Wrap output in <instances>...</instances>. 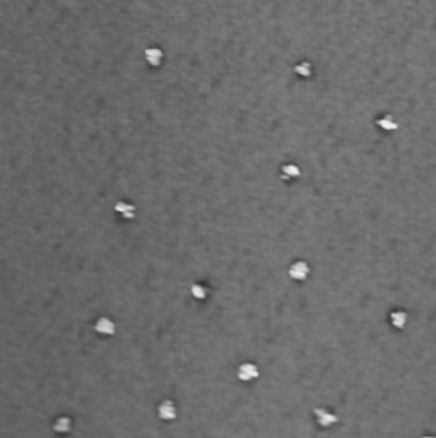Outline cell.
<instances>
[{
	"label": "cell",
	"mask_w": 436,
	"mask_h": 438,
	"mask_svg": "<svg viewBox=\"0 0 436 438\" xmlns=\"http://www.w3.org/2000/svg\"><path fill=\"white\" fill-rule=\"evenodd\" d=\"M288 274H289V277L294 279V281H305V279L308 277V274H310V265L303 260H298V262H294V264H291Z\"/></svg>",
	"instance_id": "6da1fadb"
},
{
	"label": "cell",
	"mask_w": 436,
	"mask_h": 438,
	"mask_svg": "<svg viewBox=\"0 0 436 438\" xmlns=\"http://www.w3.org/2000/svg\"><path fill=\"white\" fill-rule=\"evenodd\" d=\"M94 330L97 334H101V336H113L116 332V325L108 317H99L96 320V324H94Z\"/></svg>",
	"instance_id": "7a4b0ae2"
},
{
	"label": "cell",
	"mask_w": 436,
	"mask_h": 438,
	"mask_svg": "<svg viewBox=\"0 0 436 438\" xmlns=\"http://www.w3.org/2000/svg\"><path fill=\"white\" fill-rule=\"evenodd\" d=\"M260 372L253 363H243L238 366V378L243 382H252L255 378H258Z\"/></svg>",
	"instance_id": "3957f363"
},
{
	"label": "cell",
	"mask_w": 436,
	"mask_h": 438,
	"mask_svg": "<svg viewBox=\"0 0 436 438\" xmlns=\"http://www.w3.org/2000/svg\"><path fill=\"white\" fill-rule=\"evenodd\" d=\"M158 414L161 420L164 421H173L177 418V406L171 401H162L161 404L158 406Z\"/></svg>",
	"instance_id": "277c9868"
},
{
	"label": "cell",
	"mask_w": 436,
	"mask_h": 438,
	"mask_svg": "<svg viewBox=\"0 0 436 438\" xmlns=\"http://www.w3.org/2000/svg\"><path fill=\"white\" fill-rule=\"evenodd\" d=\"M315 418H317V423L320 424L322 428H328V426H332V424L337 423V416L328 413L327 409H315Z\"/></svg>",
	"instance_id": "5b68a950"
},
{
	"label": "cell",
	"mask_w": 436,
	"mask_h": 438,
	"mask_svg": "<svg viewBox=\"0 0 436 438\" xmlns=\"http://www.w3.org/2000/svg\"><path fill=\"white\" fill-rule=\"evenodd\" d=\"M53 430L57 433H69L72 430V420L69 416H58L53 423Z\"/></svg>",
	"instance_id": "8992f818"
},
{
	"label": "cell",
	"mask_w": 436,
	"mask_h": 438,
	"mask_svg": "<svg viewBox=\"0 0 436 438\" xmlns=\"http://www.w3.org/2000/svg\"><path fill=\"white\" fill-rule=\"evenodd\" d=\"M115 209L120 212V216L125 217V219H133L135 217V207L130 206V204L127 202H118L115 206Z\"/></svg>",
	"instance_id": "52a82bcc"
},
{
	"label": "cell",
	"mask_w": 436,
	"mask_h": 438,
	"mask_svg": "<svg viewBox=\"0 0 436 438\" xmlns=\"http://www.w3.org/2000/svg\"><path fill=\"white\" fill-rule=\"evenodd\" d=\"M190 294L195 298V300H206L207 298V288L202 286V284H192Z\"/></svg>",
	"instance_id": "ba28073f"
},
{
	"label": "cell",
	"mask_w": 436,
	"mask_h": 438,
	"mask_svg": "<svg viewBox=\"0 0 436 438\" xmlns=\"http://www.w3.org/2000/svg\"><path fill=\"white\" fill-rule=\"evenodd\" d=\"M378 123L382 125V127H385V129H397V125L392 122V118H383V120H380Z\"/></svg>",
	"instance_id": "9c48e42d"
},
{
	"label": "cell",
	"mask_w": 436,
	"mask_h": 438,
	"mask_svg": "<svg viewBox=\"0 0 436 438\" xmlns=\"http://www.w3.org/2000/svg\"><path fill=\"white\" fill-rule=\"evenodd\" d=\"M284 170L288 171V175H292V177H296V175H299V170H298V168L288 166V168H284Z\"/></svg>",
	"instance_id": "30bf717a"
}]
</instances>
